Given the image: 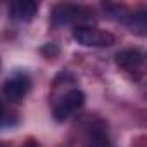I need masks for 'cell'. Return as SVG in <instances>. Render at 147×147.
<instances>
[{"instance_id": "2", "label": "cell", "mask_w": 147, "mask_h": 147, "mask_svg": "<svg viewBox=\"0 0 147 147\" xmlns=\"http://www.w3.org/2000/svg\"><path fill=\"white\" fill-rule=\"evenodd\" d=\"M73 38L85 47H111L116 42L113 33L90 26H76L73 30Z\"/></svg>"}, {"instance_id": "1", "label": "cell", "mask_w": 147, "mask_h": 147, "mask_svg": "<svg viewBox=\"0 0 147 147\" xmlns=\"http://www.w3.org/2000/svg\"><path fill=\"white\" fill-rule=\"evenodd\" d=\"M92 18V11L83 5L75 4H57L52 9V24L64 26V24H76L88 21Z\"/></svg>"}, {"instance_id": "12", "label": "cell", "mask_w": 147, "mask_h": 147, "mask_svg": "<svg viewBox=\"0 0 147 147\" xmlns=\"http://www.w3.org/2000/svg\"><path fill=\"white\" fill-rule=\"evenodd\" d=\"M0 147H7V145H5V144H0Z\"/></svg>"}, {"instance_id": "5", "label": "cell", "mask_w": 147, "mask_h": 147, "mask_svg": "<svg viewBox=\"0 0 147 147\" xmlns=\"http://www.w3.org/2000/svg\"><path fill=\"white\" fill-rule=\"evenodd\" d=\"M31 88V80L26 73H16L4 83V95L11 102H21Z\"/></svg>"}, {"instance_id": "8", "label": "cell", "mask_w": 147, "mask_h": 147, "mask_svg": "<svg viewBox=\"0 0 147 147\" xmlns=\"http://www.w3.org/2000/svg\"><path fill=\"white\" fill-rule=\"evenodd\" d=\"M126 24L130 26L131 31H135V33H138V35H145L147 23H145V14H144V12L128 14V21H126Z\"/></svg>"}, {"instance_id": "4", "label": "cell", "mask_w": 147, "mask_h": 147, "mask_svg": "<svg viewBox=\"0 0 147 147\" xmlns=\"http://www.w3.org/2000/svg\"><path fill=\"white\" fill-rule=\"evenodd\" d=\"M114 61H116V64L123 71L130 73V75H133L137 78L144 75L145 57H144V54L138 49H125V50H121V52L116 54V59Z\"/></svg>"}, {"instance_id": "9", "label": "cell", "mask_w": 147, "mask_h": 147, "mask_svg": "<svg viewBox=\"0 0 147 147\" xmlns=\"http://www.w3.org/2000/svg\"><path fill=\"white\" fill-rule=\"evenodd\" d=\"M18 123V116L9 111L4 104V100L0 99V128H5V126H12Z\"/></svg>"}, {"instance_id": "11", "label": "cell", "mask_w": 147, "mask_h": 147, "mask_svg": "<svg viewBox=\"0 0 147 147\" xmlns=\"http://www.w3.org/2000/svg\"><path fill=\"white\" fill-rule=\"evenodd\" d=\"M21 147H40V144L36 142V140H33V138H30V140H26Z\"/></svg>"}, {"instance_id": "6", "label": "cell", "mask_w": 147, "mask_h": 147, "mask_svg": "<svg viewBox=\"0 0 147 147\" xmlns=\"http://www.w3.org/2000/svg\"><path fill=\"white\" fill-rule=\"evenodd\" d=\"M9 12L11 18L16 21H31L36 12H38V2H33V0H14L9 5Z\"/></svg>"}, {"instance_id": "3", "label": "cell", "mask_w": 147, "mask_h": 147, "mask_svg": "<svg viewBox=\"0 0 147 147\" xmlns=\"http://www.w3.org/2000/svg\"><path fill=\"white\" fill-rule=\"evenodd\" d=\"M85 102V94L78 88H73L59 97V100L54 104V118L57 121H66L69 116H73Z\"/></svg>"}, {"instance_id": "7", "label": "cell", "mask_w": 147, "mask_h": 147, "mask_svg": "<svg viewBox=\"0 0 147 147\" xmlns=\"http://www.w3.org/2000/svg\"><path fill=\"white\" fill-rule=\"evenodd\" d=\"M88 142H90V147H111L109 137L102 126H94L88 130Z\"/></svg>"}, {"instance_id": "10", "label": "cell", "mask_w": 147, "mask_h": 147, "mask_svg": "<svg viewBox=\"0 0 147 147\" xmlns=\"http://www.w3.org/2000/svg\"><path fill=\"white\" fill-rule=\"evenodd\" d=\"M42 54L45 57H50V55H57L59 54V47L55 43H47L45 47H42Z\"/></svg>"}]
</instances>
